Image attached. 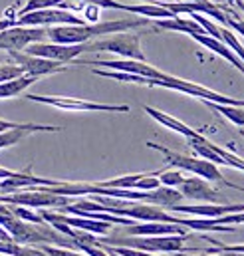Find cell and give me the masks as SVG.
Instances as JSON below:
<instances>
[{
	"mask_svg": "<svg viewBox=\"0 0 244 256\" xmlns=\"http://www.w3.org/2000/svg\"><path fill=\"white\" fill-rule=\"evenodd\" d=\"M2 256H10V254H2Z\"/></svg>",
	"mask_w": 244,
	"mask_h": 256,
	"instance_id": "cell-33",
	"label": "cell"
},
{
	"mask_svg": "<svg viewBox=\"0 0 244 256\" xmlns=\"http://www.w3.org/2000/svg\"><path fill=\"white\" fill-rule=\"evenodd\" d=\"M10 26H16V18H2L0 20V32L6 30V28H10Z\"/></svg>",
	"mask_w": 244,
	"mask_h": 256,
	"instance_id": "cell-26",
	"label": "cell"
},
{
	"mask_svg": "<svg viewBox=\"0 0 244 256\" xmlns=\"http://www.w3.org/2000/svg\"><path fill=\"white\" fill-rule=\"evenodd\" d=\"M157 177H159V183H161V185H165V187H175V189L183 183V179H184V175L179 171V169H173V171H161Z\"/></svg>",
	"mask_w": 244,
	"mask_h": 256,
	"instance_id": "cell-21",
	"label": "cell"
},
{
	"mask_svg": "<svg viewBox=\"0 0 244 256\" xmlns=\"http://www.w3.org/2000/svg\"><path fill=\"white\" fill-rule=\"evenodd\" d=\"M145 173H135V175H123V177H116V179H108V181H98L94 185L104 187V189H133L135 183L143 177Z\"/></svg>",
	"mask_w": 244,
	"mask_h": 256,
	"instance_id": "cell-19",
	"label": "cell"
},
{
	"mask_svg": "<svg viewBox=\"0 0 244 256\" xmlns=\"http://www.w3.org/2000/svg\"><path fill=\"white\" fill-rule=\"evenodd\" d=\"M42 248L48 256H88L82 250H74V248H62V246H50V244H42L38 246Z\"/></svg>",
	"mask_w": 244,
	"mask_h": 256,
	"instance_id": "cell-23",
	"label": "cell"
},
{
	"mask_svg": "<svg viewBox=\"0 0 244 256\" xmlns=\"http://www.w3.org/2000/svg\"><path fill=\"white\" fill-rule=\"evenodd\" d=\"M46 38V28L40 26H10L0 32V50L6 52H22L26 46L34 42H42Z\"/></svg>",
	"mask_w": 244,
	"mask_h": 256,
	"instance_id": "cell-7",
	"label": "cell"
},
{
	"mask_svg": "<svg viewBox=\"0 0 244 256\" xmlns=\"http://www.w3.org/2000/svg\"><path fill=\"white\" fill-rule=\"evenodd\" d=\"M10 60L14 64H18L24 70V76H32V78H42V76H50V74H58L64 72L66 66L56 60H48V58H38L26 52H8Z\"/></svg>",
	"mask_w": 244,
	"mask_h": 256,
	"instance_id": "cell-9",
	"label": "cell"
},
{
	"mask_svg": "<svg viewBox=\"0 0 244 256\" xmlns=\"http://www.w3.org/2000/svg\"><path fill=\"white\" fill-rule=\"evenodd\" d=\"M24 76V70L18 64H2L0 66V84L2 82H8V80H14V78H20Z\"/></svg>",
	"mask_w": 244,
	"mask_h": 256,
	"instance_id": "cell-22",
	"label": "cell"
},
{
	"mask_svg": "<svg viewBox=\"0 0 244 256\" xmlns=\"http://www.w3.org/2000/svg\"><path fill=\"white\" fill-rule=\"evenodd\" d=\"M143 112H145L149 118H153L157 124L165 126V128L171 129V131L181 133V135H184L186 139H194V137H198V135H200L198 131H194V129H190L188 126H184L183 122L175 120L173 116H169V114H165V112H159V110H155V108H151V106H143Z\"/></svg>",
	"mask_w": 244,
	"mask_h": 256,
	"instance_id": "cell-16",
	"label": "cell"
},
{
	"mask_svg": "<svg viewBox=\"0 0 244 256\" xmlns=\"http://www.w3.org/2000/svg\"><path fill=\"white\" fill-rule=\"evenodd\" d=\"M155 30H171V32H183V34H202V26L192 20V18H179V16H171V18H159L155 20Z\"/></svg>",
	"mask_w": 244,
	"mask_h": 256,
	"instance_id": "cell-15",
	"label": "cell"
},
{
	"mask_svg": "<svg viewBox=\"0 0 244 256\" xmlns=\"http://www.w3.org/2000/svg\"><path fill=\"white\" fill-rule=\"evenodd\" d=\"M147 18H122V20H110V22H86L82 26L62 24L56 28L46 30V36L56 44H86L98 36H108L116 32H127L133 28L147 26Z\"/></svg>",
	"mask_w": 244,
	"mask_h": 256,
	"instance_id": "cell-1",
	"label": "cell"
},
{
	"mask_svg": "<svg viewBox=\"0 0 244 256\" xmlns=\"http://www.w3.org/2000/svg\"><path fill=\"white\" fill-rule=\"evenodd\" d=\"M26 100L36 102V104H46L52 108H58L64 112H110V114H127L129 106H116V104H98V102H88V100H78V98H68V96H38V94H28Z\"/></svg>",
	"mask_w": 244,
	"mask_h": 256,
	"instance_id": "cell-5",
	"label": "cell"
},
{
	"mask_svg": "<svg viewBox=\"0 0 244 256\" xmlns=\"http://www.w3.org/2000/svg\"><path fill=\"white\" fill-rule=\"evenodd\" d=\"M242 2H244V0H242Z\"/></svg>",
	"mask_w": 244,
	"mask_h": 256,
	"instance_id": "cell-35",
	"label": "cell"
},
{
	"mask_svg": "<svg viewBox=\"0 0 244 256\" xmlns=\"http://www.w3.org/2000/svg\"><path fill=\"white\" fill-rule=\"evenodd\" d=\"M127 236H163V234H186V228L181 224L157 222V220H141L125 224L122 230Z\"/></svg>",
	"mask_w": 244,
	"mask_h": 256,
	"instance_id": "cell-12",
	"label": "cell"
},
{
	"mask_svg": "<svg viewBox=\"0 0 244 256\" xmlns=\"http://www.w3.org/2000/svg\"><path fill=\"white\" fill-rule=\"evenodd\" d=\"M20 124H16V122H8V120H2L0 118V131H6V129H12V128H18Z\"/></svg>",
	"mask_w": 244,
	"mask_h": 256,
	"instance_id": "cell-27",
	"label": "cell"
},
{
	"mask_svg": "<svg viewBox=\"0 0 244 256\" xmlns=\"http://www.w3.org/2000/svg\"><path fill=\"white\" fill-rule=\"evenodd\" d=\"M183 198H190V200H204V202H222L224 196L216 191L212 185H208L206 179L202 177H184L183 183L177 187Z\"/></svg>",
	"mask_w": 244,
	"mask_h": 256,
	"instance_id": "cell-11",
	"label": "cell"
},
{
	"mask_svg": "<svg viewBox=\"0 0 244 256\" xmlns=\"http://www.w3.org/2000/svg\"><path fill=\"white\" fill-rule=\"evenodd\" d=\"M110 256H120V254H116V252H108Z\"/></svg>",
	"mask_w": 244,
	"mask_h": 256,
	"instance_id": "cell-32",
	"label": "cell"
},
{
	"mask_svg": "<svg viewBox=\"0 0 244 256\" xmlns=\"http://www.w3.org/2000/svg\"><path fill=\"white\" fill-rule=\"evenodd\" d=\"M0 240H12V236L8 234V230L4 226H0Z\"/></svg>",
	"mask_w": 244,
	"mask_h": 256,
	"instance_id": "cell-29",
	"label": "cell"
},
{
	"mask_svg": "<svg viewBox=\"0 0 244 256\" xmlns=\"http://www.w3.org/2000/svg\"><path fill=\"white\" fill-rule=\"evenodd\" d=\"M78 64L84 66H94V68H102V70H114V72H123V74H135V76H143V78H161L165 72L153 68L147 62H139V60H80Z\"/></svg>",
	"mask_w": 244,
	"mask_h": 256,
	"instance_id": "cell-10",
	"label": "cell"
},
{
	"mask_svg": "<svg viewBox=\"0 0 244 256\" xmlns=\"http://www.w3.org/2000/svg\"><path fill=\"white\" fill-rule=\"evenodd\" d=\"M52 24H72L82 26L86 24L84 18L76 16L70 10L64 8H44V10H32L26 14H20L16 18V26H52Z\"/></svg>",
	"mask_w": 244,
	"mask_h": 256,
	"instance_id": "cell-6",
	"label": "cell"
},
{
	"mask_svg": "<svg viewBox=\"0 0 244 256\" xmlns=\"http://www.w3.org/2000/svg\"><path fill=\"white\" fill-rule=\"evenodd\" d=\"M88 52H112L129 60H139V62H147L143 50H141V42L137 34H129V32H116V34H108V38L96 40L92 44H88Z\"/></svg>",
	"mask_w": 244,
	"mask_h": 256,
	"instance_id": "cell-4",
	"label": "cell"
},
{
	"mask_svg": "<svg viewBox=\"0 0 244 256\" xmlns=\"http://www.w3.org/2000/svg\"><path fill=\"white\" fill-rule=\"evenodd\" d=\"M242 137H244V131H242Z\"/></svg>",
	"mask_w": 244,
	"mask_h": 256,
	"instance_id": "cell-34",
	"label": "cell"
},
{
	"mask_svg": "<svg viewBox=\"0 0 244 256\" xmlns=\"http://www.w3.org/2000/svg\"><path fill=\"white\" fill-rule=\"evenodd\" d=\"M18 171H12V169H4V167H0V181L2 179H10V177H14Z\"/></svg>",
	"mask_w": 244,
	"mask_h": 256,
	"instance_id": "cell-28",
	"label": "cell"
},
{
	"mask_svg": "<svg viewBox=\"0 0 244 256\" xmlns=\"http://www.w3.org/2000/svg\"><path fill=\"white\" fill-rule=\"evenodd\" d=\"M210 2H214V4H220V2H224V0H210Z\"/></svg>",
	"mask_w": 244,
	"mask_h": 256,
	"instance_id": "cell-31",
	"label": "cell"
},
{
	"mask_svg": "<svg viewBox=\"0 0 244 256\" xmlns=\"http://www.w3.org/2000/svg\"><path fill=\"white\" fill-rule=\"evenodd\" d=\"M147 147H149V149H155V151H159V153H163L167 165H171V167H175V169H179V171H188V173H192V175H196V177L206 179L208 183H222V185H226V181H224V177H222L218 165H214V163H210V161H206V159L190 157V155H183V153L171 151V149H167V147H163V145H159V143H153V141H147Z\"/></svg>",
	"mask_w": 244,
	"mask_h": 256,
	"instance_id": "cell-3",
	"label": "cell"
},
{
	"mask_svg": "<svg viewBox=\"0 0 244 256\" xmlns=\"http://www.w3.org/2000/svg\"><path fill=\"white\" fill-rule=\"evenodd\" d=\"M216 254H226V256H244V252H216Z\"/></svg>",
	"mask_w": 244,
	"mask_h": 256,
	"instance_id": "cell-30",
	"label": "cell"
},
{
	"mask_svg": "<svg viewBox=\"0 0 244 256\" xmlns=\"http://www.w3.org/2000/svg\"><path fill=\"white\" fill-rule=\"evenodd\" d=\"M208 108H212L214 112H218L220 116H224L230 124L244 128V108L240 106H222V104H212V102H204Z\"/></svg>",
	"mask_w": 244,
	"mask_h": 256,
	"instance_id": "cell-18",
	"label": "cell"
},
{
	"mask_svg": "<svg viewBox=\"0 0 244 256\" xmlns=\"http://www.w3.org/2000/svg\"><path fill=\"white\" fill-rule=\"evenodd\" d=\"M169 210L173 212H183V214H192V216H200V218H216V216H224V214H232V212H242L244 204H218V202H206V204H173Z\"/></svg>",
	"mask_w": 244,
	"mask_h": 256,
	"instance_id": "cell-13",
	"label": "cell"
},
{
	"mask_svg": "<svg viewBox=\"0 0 244 256\" xmlns=\"http://www.w3.org/2000/svg\"><path fill=\"white\" fill-rule=\"evenodd\" d=\"M36 82H38V78H32V76H20V78L2 82V84H0V100L20 96L24 90H28V88H30L32 84H36Z\"/></svg>",
	"mask_w": 244,
	"mask_h": 256,
	"instance_id": "cell-17",
	"label": "cell"
},
{
	"mask_svg": "<svg viewBox=\"0 0 244 256\" xmlns=\"http://www.w3.org/2000/svg\"><path fill=\"white\" fill-rule=\"evenodd\" d=\"M42 131L44 133H58V131H62V128H56V126H40V124H20L18 128L0 131V149H6V147H12V145L20 143L30 133H42Z\"/></svg>",
	"mask_w": 244,
	"mask_h": 256,
	"instance_id": "cell-14",
	"label": "cell"
},
{
	"mask_svg": "<svg viewBox=\"0 0 244 256\" xmlns=\"http://www.w3.org/2000/svg\"><path fill=\"white\" fill-rule=\"evenodd\" d=\"M44 8H64V10H70V0H28L20 14H26V12H32V10H44Z\"/></svg>",
	"mask_w": 244,
	"mask_h": 256,
	"instance_id": "cell-20",
	"label": "cell"
},
{
	"mask_svg": "<svg viewBox=\"0 0 244 256\" xmlns=\"http://www.w3.org/2000/svg\"><path fill=\"white\" fill-rule=\"evenodd\" d=\"M226 26H228V28H232L234 32H238L240 36H244V20H242V18H238V16L234 14V10H230V8H228Z\"/></svg>",
	"mask_w": 244,
	"mask_h": 256,
	"instance_id": "cell-24",
	"label": "cell"
},
{
	"mask_svg": "<svg viewBox=\"0 0 244 256\" xmlns=\"http://www.w3.org/2000/svg\"><path fill=\"white\" fill-rule=\"evenodd\" d=\"M184 238L188 234H163V236H106L98 238L100 244H110V246H127V248H137L145 252H183Z\"/></svg>",
	"mask_w": 244,
	"mask_h": 256,
	"instance_id": "cell-2",
	"label": "cell"
},
{
	"mask_svg": "<svg viewBox=\"0 0 244 256\" xmlns=\"http://www.w3.org/2000/svg\"><path fill=\"white\" fill-rule=\"evenodd\" d=\"M214 220H216L218 224H228V222H236V224H240V222H244V210H242V212L224 214V216H216Z\"/></svg>",
	"mask_w": 244,
	"mask_h": 256,
	"instance_id": "cell-25",
	"label": "cell"
},
{
	"mask_svg": "<svg viewBox=\"0 0 244 256\" xmlns=\"http://www.w3.org/2000/svg\"><path fill=\"white\" fill-rule=\"evenodd\" d=\"M22 52L38 56V58H48V60H56L62 64L74 62L80 54L88 52V42L86 44H56V42H34L30 46H26Z\"/></svg>",
	"mask_w": 244,
	"mask_h": 256,
	"instance_id": "cell-8",
	"label": "cell"
}]
</instances>
